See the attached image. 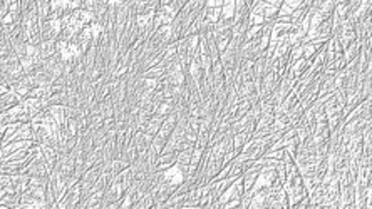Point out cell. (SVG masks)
<instances>
[{"instance_id":"obj_1","label":"cell","mask_w":372,"mask_h":209,"mask_svg":"<svg viewBox=\"0 0 372 209\" xmlns=\"http://www.w3.org/2000/svg\"><path fill=\"white\" fill-rule=\"evenodd\" d=\"M160 181H163L165 184L170 187V189H173V192H175L178 187L186 182V172H185V169H183L181 166H178L175 163L171 167H168L166 171L160 172Z\"/></svg>"},{"instance_id":"obj_2","label":"cell","mask_w":372,"mask_h":209,"mask_svg":"<svg viewBox=\"0 0 372 209\" xmlns=\"http://www.w3.org/2000/svg\"><path fill=\"white\" fill-rule=\"evenodd\" d=\"M233 15H235V2H223L222 7V19L225 22H233Z\"/></svg>"},{"instance_id":"obj_3","label":"cell","mask_w":372,"mask_h":209,"mask_svg":"<svg viewBox=\"0 0 372 209\" xmlns=\"http://www.w3.org/2000/svg\"><path fill=\"white\" fill-rule=\"evenodd\" d=\"M344 209H355V207H354V204H349V206H345Z\"/></svg>"}]
</instances>
